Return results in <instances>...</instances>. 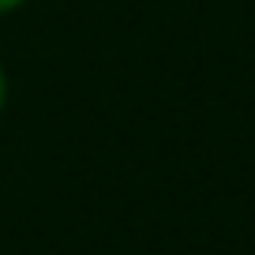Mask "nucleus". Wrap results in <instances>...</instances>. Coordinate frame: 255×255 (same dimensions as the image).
I'll return each mask as SVG.
<instances>
[{
    "label": "nucleus",
    "instance_id": "f03ea898",
    "mask_svg": "<svg viewBox=\"0 0 255 255\" xmlns=\"http://www.w3.org/2000/svg\"><path fill=\"white\" fill-rule=\"evenodd\" d=\"M19 8H26V0H0V15H15Z\"/></svg>",
    "mask_w": 255,
    "mask_h": 255
},
{
    "label": "nucleus",
    "instance_id": "f257e3e1",
    "mask_svg": "<svg viewBox=\"0 0 255 255\" xmlns=\"http://www.w3.org/2000/svg\"><path fill=\"white\" fill-rule=\"evenodd\" d=\"M8 94H11V79H8V68L0 64V113L8 109Z\"/></svg>",
    "mask_w": 255,
    "mask_h": 255
}]
</instances>
